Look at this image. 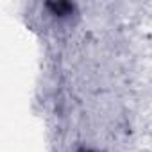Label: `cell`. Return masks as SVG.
I'll return each instance as SVG.
<instances>
[{
	"label": "cell",
	"mask_w": 152,
	"mask_h": 152,
	"mask_svg": "<svg viewBox=\"0 0 152 152\" xmlns=\"http://www.w3.org/2000/svg\"><path fill=\"white\" fill-rule=\"evenodd\" d=\"M48 7L52 9V15H56V16H66V15H72V11H73V6L68 4V2L48 4Z\"/></svg>",
	"instance_id": "6da1fadb"
}]
</instances>
